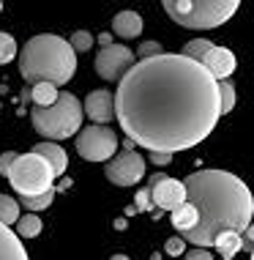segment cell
I'll return each instance as SVG.
<instances>
[{"label": "cell", "instance_id": "cell-6", "mask_svg": "<svg viewBox=\"0 0 254 260\" xmlns=\"http://www.w3.org/2000/svg\"><path fill=\"white\" fill-rule=\"evenodd\" d=\"M9 184L14 186V192L19 198H36L44 194L49 189H55V173L39 153L27 151V153H17L6 173Z\"/></svg>", "mask_w": 254, "mask_h": 260}, {"label": "cell", "instance_id": "cell-7", "mask_svg": "<svg viewBox=\"0 0 254 260\" xmlns=\"http://www.w3.org/2000/svg\"><path fill=\"white\" fill-rule=\"evenodd\" d=\"M77 153L85 161H110L118 153V135L110 126H82L77 132Z\"/></svg>", "mask_w": 254, "mask_h": 260}, {"label": "cell", "instance_id": "cell-32", "mask_svg": "<svg viewBox=\"0 0 254 260\" xmlns=\"http://www.w3.org/2000/svg\"><path fill=\"white\" fill-rule=\"evenodd\" d=\"M96 41H98L101 47H110V44H112V36H110V33H101V36H96Z\"/></svg>", "mask_w": 254, "mask_h": 260}, {"label": "cell", "instance_id": "cell-18", "mask_svg": "<svg viewBox=\"0 0 254 260\" xmlns=\"http://www.w3.org/2000/svg\"><path fill=\"white\" fill-rule=\"evenodd\" d=\"M30 102L36 107H52L58 102V88L55 85H47V82H39V85L30 88Z\"/></svg>", "mask_w": 254, "mask_h": 260}, {"label": "cell", "instance_id": "cell-26", "mask_svg": "<svg viewBox=\"0 0 254 260\" xmlns=\"http://www.w3.org/2000/svg\"><path fill=\"white\" fill-rule=\"evenodd\" d=\"M161 52H164V50H161V44H159V41H142V44H139V50H137L139 60L153 58V55H161Z\"/></svg>", "mask_w": 254, "mask_h": 260}, {"label": "cell", "instance_id": "cell-30", "mask_svg": "<svg viewBox=\"0 0 254 260\" xmlns=\"http://www.w3.org/2000/svg\"><path fill=\"white\" fill-rule=\"evenodd\" d=\"M14 156H17V153H14V151H6L3 156H0V175H6V173H9V167H11Z\"/></svg>", "mask_w": 254, "mask_h": 260}, {"label": "cell", "instance_id": "cell-15", "mask_svg": "<svg viewBox=\"0 0 254 260\" xmlns=\"http://www.w3.org/2000/svg\"><path fill=\"white\" fill-rule=\"evenodd\" d=\"M112 33L121 39H137L142 33V17L137 11H121L112 19Z\"/></svg>", "mask_w": 254, "mask_h": 260}, {"label": "cell", "instance_id": "cell-12", "mask_svg": "<svg viewBox=\"0 0 254 260\" xmlns=\"http://www.w3.org/2000/svg\"><path fill=\"white\" fill-rule=\"evenodd\" d=\"M82 115H88L90 121L98 123V126L110 123L112 118H115V104H112V93H110V90H104V88L90 90L88 99H85V104H82Z\"/></svg>", "mask_w": 254, "mask_h": 260}, {"label": "cell", "instance_id": "cell-17", "mask_svg": "<svg viewBox=\"0 0 254 260\" xmlns=\"http://www.w3.org/2000/svg\"><path fill=\"white\" fill-rule=\"evenodd\" d=\"M169 222H172V228L175 230H180V233H186V230H192L194 224H197V214H194V208L189 206V203H183V206H178L175 211H169Z\"/></svg>", "mask_w": 254, "mask_h": 260}, {"label": "cell", "instance_id": "cell-29", "mask_svg": "<svg viewBox=\"0 0 254 260\" xmlns=\"http://www.w3.org/2000/svg\"><path fill=\"white\" fill-rule=\"evenodd\" d=\"M183 260H213V255H210V252L208 249H192V252H186V257H183Z\"/></svg>", "mask_w": 254, "mask_h": 260}, {"label": "cell", "instance_id": "cell-11", "mask_svg": "<svg viewBox=\"0 0 254 260\" xmlns=\"http://www.w3.org/2000/svg\"><path fill=\"white\" fill-rule=\"evenodd\" d=\"M200 66L205 69V72L213 77L216 82H224L232 72H235L238 63H235V55H232L227 47H216V44H213V47L205 52V58L200 60Z\"/></svg>", "mask_w": 254, "mask_h": 260}, {"label": "cell", "instance_id": "cell-31", "mask_svg": "<svg viewBox=\"0 0 254 260\" xmlns=\"http://www.w3.org/2000/svg\"><path fill=\"white\" fill-rule=\"evenodd\" d=\"M148 159H151L153 165H159V167H164V165H169V161H172V156H169V153H151Z\"/></svg>", "mask_w": 254, "mask_h": 260}, {"label": "cell", "instance_id": "cell-1", "mask_svg": "<svg viewBox=\"0 0 254 260\" xmlns=\"http://www.w3.org/2000/svg\"><path fill=\"white\" fill-rule=\"evenodd\" d=\"M112 104L126 140L169 156L200 145L222 118L216 80L175 52L137 60L121 77Z\"/></svg>", "mask_w": 254, "mask_h": 260}, {"label": "cell", "instance_id": "cell-16", "mask_svg": "<svg viewBox=\"0 0 254 260\" xmlns=\"http://www.w3.org/2000/svg\"><path fill=\"white\" fill-rule=\"evenodd\" d=\"M213 247L222 252V257H224V260H232V257L238 255V252L243 249V236L230 233V230H227V233H219V236H216V241H213Z\"/></svg>", "mask_w": 254, "mask_h": 260}, {"label": "cell", "instance_id": "cell-20", "mask_svg": "<svg viewBox=\"0 0 254 260\" xmlns=\"http://www.w3.org/2000/svg\"><path fill=\"white\" fill-rule=\"evenodd\" d=\"M14 233H17L19 238H36L41 233V219L36 214H25V216H19V222L14 224Z\"/></svg>", "mask_w": 254, "mask_h": 260}, {"label": "cell", "instance_id": "cell-34", "mask_svg": "<svg viewBox=\"0 0 254 260\" xmlns=\"http://www.w3.org/2000/svg\"><path fill=\"white\" fill-rule=\"evenodd\" d=\"M110 260H129V257H126V255H112Z\"/></svg>", "mask_w": 254, "mask_h": 260}, {"label": "cell", "instance_id": "cell-28", "mask_svg": "<svg viewBox=\"0 0 254 260\" xmlns=\"http://www.w3.org/2000/svg\"><path fill=\"white\" fill-rule=\"evenodd\" d=\"M183 249H186V244H183V238H178V236H172V238L164 244V252H167V255H172V257L183 255Z\"/></svg>", "mask_w": 254, "mask_h": 260}, {"label": "cell", "instance_id": "cell-10", "mask_svg": "<svg viewBox=\"0 0 254 260\" xmlns=\"http://www.w3.org/2000/svg\"><path fill=\"white\" fill-rule=\"evenodd\" d=\"M151 203L153 211H175L178 206L186 203V189H183V181L178 178H167L164 173L151 175Z\"/></svg>", "mask_w": 254, "mask_h": 260}, {"label": "cell", "instance_id": "cell-14", "mask_svg": "<svg viewBox=\"0 0 254 260\" xmlns=\"http://www.w3.org/2000/svg\"><path fill=\"white\" fill-rule=\"evenodd\" d=\"M0 260H30V255L25 252L22 238L11 228H6V224H0Z\"/></svg>", "mask_w": 254, "mask_h": 260}, {"label": "cell", "instance_id": "cell-25", "mask_svg": "<svg viewBox=\"0 0 254 260\" xmlns=\"http://www.w3.org/2000/svg\"><path fill=\"white\" fill-rule=\"evenodd\" d=\"M93 41H96V39L90 36L88 30H77L74 36L68 39V44H71V50H74V55H77V52H88L90 47H93Z\"/></svg>", "mask_w": 254, "mask_h": 260}, {"label": "cell", "instance_id": "cell-33", "mask_svg": "<svg viewBox=\"0 0 254 260\" xmlns=\"http://www.w3.org/2000/svg\"><path fill=\"white\" fill-rule=\"evenodd\" d=\"M68 186H71V178H63V181H60V184H58V186H55V192H58V189H68Z\"/></svg>", "mask_w": 254, "mask_h": 260}, {"label": "cell", "instance_id": "cell-4", "mask_svg": "<svg viewBox=\"0 0 254 260\" xmlns=\"http://www.w3.org/2000/svg\"><path fill=\"white\" fill-rule=\"evenodd\" d=\"M82 102L74 93L63 90L58 93V102L52 107H33L30 121L33 129L39 132L47 143H58V140H68L82 129Z\"/></svg>", "mask_w": 254, "mask_h": 260}, {"label": "cell", "instance_id": "cell-22", "mask_svg": "<svg viewBox=\"0 0 254 260\" xmlns=\"http://www.w3.org/2000/svg\"><path fill=\"white\" fill-rule=\"evenodd\" d=\"M210 47H213V44H210V41L208 39H194V41H189V44L186 47H183V58H189V60H197V63H200L202 58H205V52L210 50Z\"/></svg>", "mask_w": 254, "mask_h": 260}, {"label": "cell", "instance_id": "cell-27", "mask_svg": "<svg viewBox=\"0 0 254 260\" xmlns=\"http://www.w3.org/2000/svg\"><path fill=\"white\" fill-rule=\"evenodd\" d=\"M134 208L137 211H153V203H151V189H139L137 192V203H134Z\"/></svg>", "mask_w": 254, "mask_h": 260}, {"label": "cell", "instance_id": "cell-21", "mask_svg": "<svg viewBox=\"0 0 254 260\" xmlns=\"http://www.w3.org/2000/svg\"><path fill=\"white\" fill-rule=\"evenodd\" d=\"M216 85H219V112L227 115L235 107V88H232V82H216Z\"/></svg>", "mask_w": 254, "mask_h": 260}, {"label": "cell", "instance_id": "cell-2", "mask_svg": "<svg viewBox=\"0 0 254 260\" xmlns=\"http://www.w3.org/2000/svg\"><path fill=\"white\" fill-rule=\"evenodd\" d=\"M186 203L194 208L197 224L183 238L197 249L213 247L219 233H246L251 228L254 198L243 178L227 170H200L183 181Z\"/></svg>", "mask_w": 254, "mask_h": 260}, {"label": "cell", "instance_id": "cell-19", "mask_svg": "<svg viewBox=\"0 0 254 260\" xmlns=\"http://www.w3.org/2000/svg\"><path fill=\"white\" fill-rule=\"evenodd\" d=\"M17 222H19V203L9 194H0V224L11 228Z\"/></svg>", "mask_w": 254, "mask_h": 260}, {"label": "cell", "instance_id": "cell-8", "mask_svg": "<svg viewBox=\"0 0 254 260\" xmlns=\"http://www.w3.org/2000/svg\"><path fill=\"white\" fill-rule=\"evenodd\" d=\"M104 175H107L110 184L115 186H134L145 178V156L137 151H121L115 153L107 167H104Z\"/></svg>", "mask_w": 254, "mask_h": 260}, {"label": "cell", "instance_id": "cell-9", "mask_svg": "<svg viewBox=\"0 0 254 260\" xmlns=\"http://www.w3.org/2000/svg\"><path fill=\"white\" fill-rule=\"evenodd\" d=\"M134 66V52L123 44H110V47H101L96 55V74L101 80H121V77Z\"/></svg>", "mask_w": 254, "mask_h": 260}, {"label": "cell", "instance_id": "cell-3", "mask_svg": "<svg viewBox=\"0 0 254 260\" xmlns=\"http://www.w3.org/2000/svg\"><path fill=\"white\" fill-rule=\"evenodd\" d=\"M19 74L25 82H47V85H66L77 74V55L68 44V39H60L55 33H39L27 39L19 50Z\"/></svg>", "mask_w": 254, "mask_h": 260}, {"label": "cell", "instance_id": "cell-13", "mask_svg": "<svg viewBox=\"0 0 254 260\" xmlns=\"http://www.w3.org/2000/svg\"><path fill=\"white\" fill-rule=\"evenodd\" d=\"M33 153H39V156L44 159L49 167H52L55 178H63V173L68 170V159H66V151H63L58 143H47V140H44V143L33 145Z\"/></svg>", "mask_w": 254, "mask_h": 260}, {"label": "cell", "instance_id": "cell-24", "mask_svg": "<svg viewBox=\"0 0 254 260\" xmlns=\"http://www.w3.org/2000/svg\"><path fill=\"white\" fill-rule=\"evenodd\" d=\"M17 41H14L11 33H0V66H6V63H11L17 58Z\"/></svg>", "mask_w": 254, "mask_h": 260}, {"label": "cell", "instance_id": "cell-23", "mask_svg": "<svg viewBox=\"0 0 254 260\" xmlns=\"http://www.w3.org/2000/svg\"><path fill=\"white\" fill-rule=\"evenodd\" d=\"M52 200H55V189H49L44 194H36V198H19V203H22L27 211H47L52 206Z\"/></svg>", "mask_w": 254, "mask_h": 260}, {"label": "cell", "instance_id": "cell-35", "mask_svg": "<svg viewBox=\"0 0 254 260\" xmlns=\"http://www.w3.org/2000/svg\"><path fill=\"white\" fill-rule=\"evenodd\" d=\"M0 11H3V3H0Z\"/></svg>", "mask_w": 254, "mask_h": 260}, {"label": "cell", "instance_id": "cell-5", "mask_svg": "<svg viewBox=\"0 0 254 260\" xmlns=\"http://www.w3.org/2000/svg\"><path fill=\"white\" fill-rule=\"evenodd\" d=\"M164 11L183 27L210 30L224 25L238 11V0H167Z\"/></svg>", "mask_w": 254, "mask_h": 260}]
</instances>
